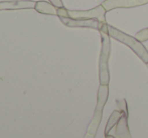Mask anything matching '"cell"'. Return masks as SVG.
Returning a JSON list of instances; mask_svg holds the SVG:
<instances>
[{"label": "cell", "instance_id": "6da1fadb", "mask_svg": "<svg viewBox=\"0 0 148 138\" xmlns=\"http://www.w3.org/2000/svg\"><path fill=\"white\" fill-rule=\"evenodd\" d=\"M106 27H107V31L111 36V38L116 39V41L122 43L123 45H127L129 49H131L134 51L135 55L144 64H148V51L140 41H138L136 37L131 36V35L123 32L120 29L110 25L109 23L106 24Z\"/></svg>", "mask_w": 148, "mask_h": 138}, {"label": "cell", "instance_id": "7a4b0ae2", "mask_svg": "<svg viewBox=\"0 0 148 138\" xmlns=\"http://www.w3.org/2000/svg\"><path fill=\"white\" fill-rule=\"evenodd\" d=\"M106 22L103 28L99 31L101 34V54L99 58V81L102 85H109L110 73H109V58L111 54V36L109 35L106 27Z\"/></svg>", "mask_w": 148, "mask_h": 138}, {"label": "cell", "instance_id": "3957f363", "mask_svg": "<svg viewBox=\"0 0 148 138\" xmlns=\"http://www.w3.org/2000/svg\"><path fill=\"white\" fill-rule=\"evenodd\" d=\"M106 10L103 4L96 6L95 8L84 11H68V17L74 19H98L102 22L106 21Z\"/></svg>", "mask_w": 148, "mask_h": 138}, {"label": "cell", "instance_id": "277c9868", "mask_svg": "<svg viewBox=\"0 0 148 138\" xmlns=\"http://www.w3.org/2000/svg\"><path fill=\"white\" fill-rule=\"evenodd\" d=\"M103 6L106 11H111L119 8H133L148 4V0H105Z\"/></svg>", "mask_w": 148, "mask_h": 138}, {"label": "cell", "instance_id": "5b68a950", "mask_svg": "<svg viewBox=\"0 0 148 138\" xmlns=\"http://www.w3.org/2000/svg\"><path fill=\"white\" fill-rule=\"evenodd\" d=\"M62 21L69 26L73 27H89L97 30H101L106 22H102L98 19H74L70 17H64Z\"/></svg>", "mask_w": 148, "mask_h": 138}, {"label": "cell", "instance_id": "8992f818", "mask_svg": "<svg viewBox=\"0 0 148 138\" xmlns=\"http://www.w3.org/2000/svg\"><path fill=\"white\" fill-rule=\"evenodd\" d=\"M102 118H103V111L95 109L93 118H92L88 129H87V133H86L85 138H95L96 137V134H97L98 128H99V126H100Z\"/></svg>", "mask_w": 148, "mask_h": 138}, {"label": "cell", "instance_id": "52a82bcc", "mask_svg": "<svg viewBox=\"0 0 148 138\" xmlns=\"http://www.w3.org/2000/svg\"><path fill=\"white\" fill-rule=\"evenodd\" d=\"M116 138H131L130 131L128 126V115L123 114L120 118L117 125L115 126V135Z\"/></svg>", "mask_w": 148, "mask_h": 138}, {"label": "cell", "instance_id": "ba28073f", "mask_svg": "<svg viewBox=\"0 0 148 138\" xmlns=\"http://www.w3.org/2000/svg\"><path fill=\"white\" fill-rule=\"evenodd\" d=\"M108 97H109V85H102V84H100L97 94L96 109L103 111L104 107H105L106 103L108 101Z\"/></svg>", "mask_w": 148, "mask_h": 138}, {"label": "cell", "instance_id": "9c48e42d", "mask_svg": "<svg viewBox=\"0 0 148 138\" xmlns=\"http://www.w3.org/2000/svg\"><path fill=\"white\" fill-rule=\"evenodd\" d=\"M123 114L124 113L121 112L120 110H114L113 112H112V114L110 115L109 119H108L107 121V124H106V127H105V130H104V134L108 135L110 134V132H111L112 129L115 128V126L117 125V123L119 122V120H120V118L123 116Z\"/></svg>", "mask_w": 148, "mask_h": 138}, {"label": "cell", "instance_id": "30bf717a", "mask_svg": "<svg viewBox=\"0 0 148 138\" xmlns=\"http://www.w3.org/2000/svg\"><path fill=\"white\" fill-rule=\"evenodd\" d=\"M116 104H117V109L123 112L125 115H128V107H127V102L125 99L116 100Z\"/></svg>", "mask_w": 148, "mask_h": 138}, {"label": "cell", "instance_id": "8fae6325", "mask_svg": "<svg viewBox=\"0 0 148 138\" xmlns=\"http://www.w3.org/2000/svg\"><path fill=\"white\" fill-rule=\"evenodd\" d=\"M138 41H140L141 43H144V41H148V28H144L142 30H140L139 32L136 33L135 35Z\"/></svg>", "mask_w": 148, "mask_h": 138}, {"label": "cell", "instance_id": "7c38bea8", "mask_svg": "<svg viewBox=\"0 0 148 138\" xmlns=\"http://www.w3.org/2000/svg\"><path fill=\"white\" fill-rule=\"evenodd\" d=\"M105 138H116L115 136H112V135H110V134H108V135H106Z\"/></svg>", "mask_w": 148, "mask_h": 138}, {"label": "cell", "instance_id": "4fadbf2b", "mask_svg": "<svg viewBox=\"0 0 148 138\" xmlns=\"http://www.w3.org/2000/svg\"><path fill=\"white\" fill-rule=\"evenodd\" d=\"M146 66H147V69H148V64H146Z\"/></svg>", "mask_w": 148, "mask_h": 138}]
</instances>
